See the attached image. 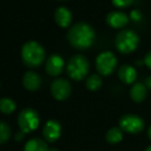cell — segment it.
I'll return each instance as SVG.
<instances>
[{"label": "cell", "instance_id": "ffe728a7", "mask_svg": "<svg viewBox=\"0 0 151 151\" xmlns=\"http://www.w3.org/2000/svg\"><path fill=\"white\" fill-rule=\"evenodd\" d=\"M10 129L7 123L0 121V144H3L9 139Z\"/></svg>", "mask_w": 151, "mask_h": 151}, {"label": "cell", "instance_id": "9a60e30c", "mask_svg": "<svg viewBox=\"0 0 151 151\" xmlns=\"http://www.w3.org/2000/svg\"><path fill=\"white\" fill-rule=\"evenodd\" d=\"M146 96H147V88L145 84L141 83V82L134 84V86L131 90V98L134 102H136V103L143 102Z\"/></svg>", "mask_w": 151, "mask_h": 151}, {"label": "cell", "instance_id": "603a6c76", "mask_svg": "<svg viewBox=\"0 0 151 151\" xmlns=\"http://www.w3.org/2000/svg\"><path fill=\"white\" fill-rule=\"evenodd\" d=\"M144 63L146 64V66H147L149 69H151V52L146 54L145 58H144Z\"/></svg>", "mask_w": 151, "mask_h": 151}, {"label": "cell", "instance_id": "44dd1931", "mask_svg": "<svg viewBox=\"0 0 151 151\" xmlns=\"http://www.w3.org/2000/svg\"><path fill=\"white\" fill-rule=\"evenodd\" d=\"M112 3L119 8H125L134 3V0H112Z\"/></svg>", "mask_w": 151, "mask_h": 151}, {"label": "cell", "instance_id": "d4e9b609", "mask_svg": "<svg viewBox=\"0 0 151 151\" xmlns=\"http://www.w3.org/2000/svg\"><path fill=\"white\" fill-rule=\"evenodd\" d=\"M148 136H149V138H150V140H151V127H150L149 131H148Z\"/></svg>", "mask_w": 151, "mask_h": 151}, {"label": "cell", "instance_id": "5bb4252c", "mask_svg": "<svg viewBox=\"0 0 151 151\" xmlns=\"http://www.w3.org/2000/svg\"><path fill=\"white\" fill-rule=\"evenodd\" d=\"M55 20L57 24L60 27L66 28L71 24L72 21V14L68 8L66 7H59L55 12Z\"/></svg>", "mask_w": 151, "mask_h": 151}, {"label": "cell", "instance_id": "5b68a950", "mask_svg": "<svg viewBox=\"0 0 151 151\" xmlns=\"http://www.w3.org/2000/svg\"><path fill=\"white\" fill-rule=\"evenodd\" d=\"M18 123L22 133H29L37 129L39 124V115L34 109L26 108L19 114Z\"/></svg>", "mask_w": 151, "mask_h": 151}, {"label": "cell", "instance_id": "ac0fdd59", "mask_svg": "<svg viewBox=\"0 0 151 151\" xmlns=\"http://www.w3.org/2000/svg\"><path fill=\"white\" fill-rule=\"evenodd\" d=\"M16 109V103L12 99L3 98L0 100V111L4 114H10Z\"/></svg>", "mask_w": 151, "mask_h": 151}, {"label": "cell", "instance_id": "277c9868", "mask_svg": "<svg viewBox=\"0 0 151 151\" xmlns=\"http://www.w3.org/2000/svg\"><path fill=\"white\" fill-rule=\"evenodd\" d=\"M139 37L133 30H122L115 38V45L121 54H129L137 48Z\"/></svg>", "mask_w": 151, "mask_h": 151}, {"label": "cell", "instance_id": "cb8c5ba5", "mask_svg": "<svg viewBox=\"0 0 151 151\" xmlns=\"http://www.w3.org/2000/svg\"><path fill=\"white\" fill-rule=\"evenodd\" d=\"M145 86H146V88H151V76H149V77L146 78V80H145Z\"/></svg>", "mask_w": 151, "mask_h": 151}, {"label": "cell", "instance_id": "484cf974", "mask_svg": "<svg viewBox=\"0 0 151 151\" xmlns=\"http://www.w3.org/2000/svg\"><path fill=\"white\" fill-rule=\"evenodd\" d=\"M145 151H151V146H149V147H147V149H146Z\"/></svg>", "mask_w": 151, "mask_h": 151}, {"label": "cell", "instance_id": "52a82bcc", "mask_svg": "<svg viewBox=\"0 0 151 151\" xmlns=\"http://www.w3.org/2000/svg\"><path fill=\"white\" fill-rule=\"evenodd\" d=\"M120 129L129 134H138L143 129L144 121L140 116L136 114L123 115L119 120Z\"/></svg>", "mask_w": 151, "mask_h": 151}, {"label": "cell", "instance_id": "4fadbf2b", "mask_svg": "<svg viewBox=\"0 0 151 151\" xmlns=\"http://www.w3.org/2000/svg\"><path fill=\"white\" fill-rule=\"evenodd\" d=\"M118 77L123 83L131 84L137 78V72L131 65H122L118 70Z\"/></svg>", "mask_w": 151, "mask_h": 151}, {"label": "cell", "instance_id": "8992f818", "mask_svg": "<svg viewBox=\"0 0 151 151\" xmlns=\"http://www.w3.org/2000/svg\"><path fill=\"white\" fill-rule=\"evenodd\" d=\"M117 60L115 56L110 52H104L100 54L96 61L97 70L101 75L107 76L115 70Z\"/></svg>", "mask_w": 151, "mask_h": 151}, {"label": "cell", "instance_id": "2e32d148", "mask_svg": "<svg viewBox=\"0 0 151 151\" xmlns=\"http://www.w3.org/2000/svg\"><path fill=\"white\" fill-rule=\"evenodd\" d=\"M24 151H48V147L44 140L34 138L27 142Z\"/></svg>", "mask_w": 151, "mask_h": 151}, {"label": "cell", "instance_id": "4316f807", "mask_svg": "<svg viewBox=\"0 0 151 151\" xmlns=\"http://www.w3.org/2000/svg\"><path fill=\"white\" fill-rule=\"evenodd\" d=\"M48 151H58L57 149H50V150H48Z\"/></svg>", "mask_w": 151, "mask_h": 151}, {"label": "cell", "instance_id": "7c38bea8", "mask_svg": "<svg viewBox=\"0 0 151 151\" xmlns=\"http://www.w3.org/2000/svg\"><path fill=\"white\" fill-rule=\"evenodd\" d=\"M23 84L28 91H37L41 86V78L36 72L28 71L23 77Z\"/></svg>", "mask_w": 151, "mask_h": 151}, {"label": "cell", "instance_id": "7402d4cb", "mask_svg": "<svg viewBox=\"0 0 151 151\" xmlns=\"http://www.w3.org/2000/svg\"><path fill=\"white\" fill-rule=\"evenodd\" d=\"M131 18L133 19L134 21H140V20H141V18H142V14L139 12V10L135 9V10H133V12H132Z\"/></svg>", "mask_w": 151, "mask_h": 151}, {"label": "cell", "instance_id": "9c48e42d", "mask_svg": "<svg viewBox=\"0 0 151 151\" xmlns=\"http://www.w3.org/2000/svg\"><path fill=\"white\" fill-rule=\"evenodd\" d=\"M64 60L59 55H52L45 64V71L50 76H58L63 71Z\"/></svg>", "mask_w": 151, "mask_h": 151}, {"label": "cell", "instance_id": "3957f363", "mask_svg": "<svg viewBox=\"0 0 151 151\" xmlns=\"http://www.w3.org/2000/svg\"><path fill=\"white\" fill-rule=\"evenodd\" d=\"M90 69V63L86 57L76 55L72 57L68 62L67 72L69 76L74 80H81L86 76Z\"/></svg>", "mask_w": 151, "mask_h": 151}, {"label": "cell", "instance_id": "e0dca14e", "mask_svg": "<svg viewBox=\"0 0 151 151\" xmlns=\"http://www.w3.org/2000/svg\"><path fill=\"white\" fill-rule=\"evenodd\" d=\"M106 140L110 144H117L122 140V129L119 127H112L106 134Z\"/></svg>", "mask_w": 151, "mask_h": 151}, {"label": "cell", "instance_id": "30bf717a", "mask_svg": "<svg viewBox=\"0 0 151 151\" xmlns=\"http://www.w3.org/2000/svg\"><path fill=\"white\" fill-rule=\"evenodd\" d=\"M61 135V125L56 120H48L43 127V137L47 142H55Z\"/></svg>", "mask_w": 151, "mask_h": 151}, {"label": "cell", "instance_id": "ba28073f", "mask_svg": "<svg viewBox=\"0 0 151 151\" xmlns=\"http://www.w3.org/2000/svg\"><path fill=\"white\" fill-rule=\"evenodd\" d=\"M71 84L68 80L64 78H58L52 83L50 86V91L52 95L54 96L55 99L58 101H64L66 100L71 93Z\"/></svg>", "mask_w": 151, "mask_h": 151}, {"label": "cell", "instance_id": "6da1fadb", "mask_svg": "<svg viewBox=\"0 0 151 151\" xmlns=\"http://www.w3.org/2000/svg\"><path fill=\"white\" fill-rule=\"evenodd\" d=\"M67 37L72 46L78 50H86L90 47L95 40V31L88 24L80 22L72 26Z\"/></svg>", "mask_w": 151, "mask_h": 151}, {"label": "cell", "instance_id": "8fae6325", "mask_svg": "<svg viewBox=\"0 0 151 151\" xmlns=\"http://www.w3.org/2000/svg\"><path fill=\"white\" fill-rule=\"evenodd\" d=\"M106 21L112 28H122L129 23V17L121 12H113L108 14Z\"/></svg>", "mask_w": 151, "mask_h": 151}, {"label": "cell", "instance_id": "d6986e66", "mask_svg": "<svg viewBox=\"0 0 151 151\" xmlns=\"http://www.w3.org/2000/svg\"><path fill=\"white\" fill-rule=\"evenodd\" d=\"M86 88L90 91H97L101 88L102 86V79L98 74H93L86 79Z\"/></svg>", "mask_w": 151, "mask_h": 151}, {"label": "cell", "instance_id": "7a4b0ae2", "mask_svg": "<svg viewBox=\"0 0 151 151\" xmlns=\"http://www.w3.org/2000/svg\"><path fill=\"white\" fill-rule=\"evenodd\" d=\"M22 59L28 67L35 68L43 63L45 52L38 42L28 41L22 47Z\"/></svg>", "mask_w": 151, "mask_h": 151}]
</instances>
